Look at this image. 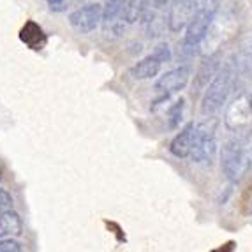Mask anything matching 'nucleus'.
<instances>
[{
    "instance_id": "23",
    "label": "nucleus",
    "mask_w": 252,
    "mask_h": 252,
    "mask_svg": "<svg viewBox=\"0 0 252 252\" xmlns=\"http://www.w3.org/2000/svg\"><path fill=\"white\" fill-rule=\"evenodd\" d=\"M0 182H2V169H0Z\"/></svg>"
},
{
    "instance_id": "8",
    "label": "nucleus",
    "mask_w": 252,
    "mask_h": 252,
    "mask_svg": "<svg viewBox=\"0 0 252 252\" xmlns=\"http://www.w3.org/2000/svg\"><path fill=\"white\" fill-rule=\"evenodd\" d=\"M220 60H222L220 51L208 53L205 59H203V62L199 63V67H198V71H196V74H194V80H192V92L194 94L205 92L206 87L210 85L212 80H214V76L217 74L219 67L222 65Z\"/></svg>"
},
{
    "instance_id": "19",
    "label": "nucleus",
    "mask_w": 252,
    "mask_h": 252,
    "mask_svg": "<svg viewBox=\"0 0 252 252\" xmlns=\"http://www.w3.org/2000/svg\"><path fill=\"white\" fill-rule=\"evenodd\" d=\"M13 206H14L13 196L5 189H0V214H4V212H7V210H13Z\"/></svg>"
},
{
    "instance_id": "4",
    "label": "nucleus",
    "mask_w": 252,
    "mask_h": 252,
    "mask_svg": "<svg viewBox=\"0 0 252 252\" xmlns=\"http://www.w3.org/2000/svg\"><path fill=\"white\" fill-rule=\"evenodd\" d=\"M217 122L214 118H208L205 122H198L196 130V145L190 154V159L194 162H212L217 154Z\"/></svg>"
},
{
    "instance_id": "17",
    "label": "nucleus",
    "mask_w": 252,
    "mask_h": 252,
    "mask_svg": "<svg viewBox=\"0 0 252 252\" xmlns=\"http://www.w3.org/2000/svg\"><path fill=\"white\" fill-rule=\"evenodd\" d=\"M23 245L14 238H0V252H21Z\"/></svg>"
},
{
    "instance_id": "13",
    "label": "nucleus",
    "mask_w": 252,
    "mask_h": 252,
    "mask_svg": "<svg viewBox=\"0 0 252 252\" xmlns=\"http://www.w3.org/2000/svg\"><path fill=\"white\" fill-rule=\"evenodd\" d=\"M23 233L21 217L14 210L0 214V238H16Z\"/></svg>"
},
{
    "instance_id": "12",
    "label": "nucleus",
    "mask_w": 252,
    "mask_h": 252,
    "mask_svg": "<svg viewBox=\"0 0 252 252\" xmlns=\"http://www.w3.org/2000/svg\"><path fill=\"white\" fill-rule=\"evenodd\" d=\"M233 60H235L240 74L247 76L252 80V34H249L244 41L240 42V48L236 50Z\"/></svg>"
},
{
    "instance_id": "15",
    "label": "nucleus",
    "mask_w": 252,
    "mask_h": 252,
    "mask_svg": "<svg viewBox=\"0 0 252 252\" xmlns=\"http://www.w3.org/2000/svg\"><path fill=\"white\" fill-rule=\"evenodd\" d=\"M127 0H104V7H102V20L106 23H115L118 18H124V7H126Z\"/></svg>"
},
{
    "instance_id": "16",
    "label": "nucleus",
    "mask_w": 252,
    "mask_h": 252,
    "mask_svg": "<svg viewBox=\"0 0 252 252\" xmlns=\"http://www.w3.org/2000/svg\"><path fill=\"white\" fill-rule=\"evenodd\" d=\"M184 109H185L184 99H180V101H177L175 104L169 106V109H168V127L169 129H177V127L182 124V120H184Z\"/></svg>"
},
{
    "instance_id": "21",
    "label": "nucleus",
    "mask_w": 252,
    "mask_h": 252,
    "mask_svg": "<svg viewBox=\"0 0 252 252\" xmlns=\"http://www.w3.org/2000/svg\"><path fill=\"white\" fill-rule=\"evenodd\" d=\"M51 11H63L65 5L69 4V0H46Z\"/></svg>"
},
{
    "instance_id": "14",
    "label": "nucleus",
    "mask_w": 252,
    "mask_h": 252,
    "mask_svg": "<svg viewBox=\"0 0 252 252\" xmlns=\"http://www.w3.org/2000/svg\"><path fill=\"white\" fill-rule=\"evenodd\" d=\"M20 39L21 42H25L27 46L32 48V50H41L46 44V34L44 30L34 23V21H29L25 23V27L20 30Z\"/></svg>"
},
{
    "instance_id": "2",
    "label": "nucleus",
    "mask_w": 252,
    "mask_h": 252,
    "mask_svg": "<svg viewBox=\"0 0 252 252\" xmlns=\"http://www.w3.org/2000/svg\"><path fill=\"white\" fill-rule=\"evenodd\" d=\"M252 166V145L245 138H231L220 150V168L229 182H240Z\"/></svg>"
},
{
    "instance_id": "5",
    "label": "nucleus",
    "mask_w": 252,
    "mask_h": 252,
    "mask_svg": "<svg viewBox=\"0 0 252 252\" xmlns=\"http://www.w3.org/2000/svg\"><path fill=\"white\" fill-rule=\"evenodd\" d=\"M224 124L233 132H245L252 126V95H247L245 92L238 94L227 104Z\"/></svg>"
},
{
    "instance_id": "20",
    "label": "nucleus",
    "mask_w": 252,
    "mask_h": 252,
    "mask_svg": "<svg viewBox=\"0 0 252 252\" xmlns=\"http://www.w3.org/2000/svg\"><path fill=\"white\" fill-rule=\"evenodd\" d=\"M169 2H171V0H145V13L150 11V13L154 14L156 11H160V9L166 7Z\"/></svg>"
},
{
    "instance_id": "11",
    "label": "nucleus",
    "mask_w": 252,
    "mask_h": 252,
    "mask_svg": "<svg viewBox=\"0 0 252 252\" xmlns=\"http://www.w3.org/2000/svg\"><path fill=\"white\" fill-rule=\"evenodd\" d=\"M160 67H162V62L152 53V55H148V57H145L143 60L136 62L134 65L129 69V74L132 76L134 80H139V81L152 80V78H156L160 72Z\"/></svg>"
},
{
    "instance_id": "9",
    "label": "nucleus",
    "mask_w": 252,
    "mask_h": 252,
    "mask_svg": "<svg viewBox=\"0 0 252 252\" xmlns=\"http://www.w3.org/2000/svg\"><path fill=\"white\" fill-rule=\"evenodd\" d=\"M190 80V67L189 65H178V67L171 69V71L164 72L162 76H159L156 81V90L162 92L164 95L169 94L180 92L187 87Z\"/></svg>"
},
{
    "instance_id": "3",
    "label": "nucleus",
    "mask_w": 252,
    "mask_h": 252,
    "mask_svg": "<svg viewBox=\"0 0 252 252\" xmlns=\"http://www.w3.org/2000/svg\"><path fill=\"white\" fill-rule=\"evenodd\" d=\"M217 13H219L217 2H210V4H205L201 7H198L192 20L189 21V25L185 27V34L184 39H182V51L184 53L192 55L194 51L201 46L203 39L208 34V30H210Z\"/></svg>"
},
{
    "instance_id": "10",
    "label": "nucleus",
    "mask_w": 252,
    "mask_h": 252,
    "mask_svg": "<svg viewBox=\"0 0 252 252\" xmlns=\"http://www.w3.org/2000/svg\"><path fill=\"white\" fill-rule=\"evenodd\" d=\"M196 130H198V122H190L173 138L169 145V152L178 159H187L190 157L196 145Z\"/></svg>"
},
{
    "instance_id": "18",
    "label": "nucleus",
    "mask_w": 252,
    "mask_h": 252,
    "mask_svg": "<svg viewBox=\"0 0 252 252\" xmlns=\"http://www.w3.org/2000/svg\"><path fill=\"white\" fill-rule=\"evenodd\" d=\"M154 55H156L157 59L160 60V62H171V48H169L168 42H160V44H157L156 50H154Z\"/></svg>"
},
{
    "instance_id": "7",
    "label": "nucleus",
    "mask_w": 252,
    "mask_h": 252,
    "mask_svg": "<svg viewBox=\"0 0 252 252\" xmlns=\"http://www.w3.org/2000/svg\"><path fill=\"white\" fill-rule=\"evenodd\" d=\"M198 0H171L168 13V27L171 32H182L198 11Z\"/></svg>"
},
{
    "instance_id": "22",
    "label": "nucleus",
    "mask_w": 252,
    "mask_h": 252,
    "mask_svg": "<svg viewBox=\"0 0 252 252\" xmlns=\"http://www.w3.org/2000/svg\"><path fill=\"white\" fill-rule=\"evenodd\" d=\"M249 212H251V215H252V198H251V201H249Z\"/></svg>"
},
{
    "instance_id": "6",
    "label": "nucleus",
    "mask_w": 252,
    "mask_h": 252,
    "mask_svg": "<svg viewBox=\"0 0 252 252\" xmlns=\"http://www.w3.org/2000/svg\"><path fill=\"white\" fill-rule=\"evenodd\" d=\"M102 21V5L101 4H87L78 7L69 14V25L80 32V34H89L99 27Z\"/></svg>"
},
{
    "instance_id": "1",
    "label": "nucleus",
    "mask_w": 252,
    "mask_h": 252,
    "mask_svg": "<svg viewBox=\"0 0 252 252\" xmlns=\"http://www.w3.org/2000/svg\"><path fill=\"white\" fill-rule=\"evenodd\" d=\"M238 67H236L235 60H227L219 67L217 74L214 76V80L206 87L205 94L201 99V113L203 115H212L219 113L222 106L227 102L229 95H231L233 89L236 83V76H238Z\"/></svg>"
}]
</instances>
